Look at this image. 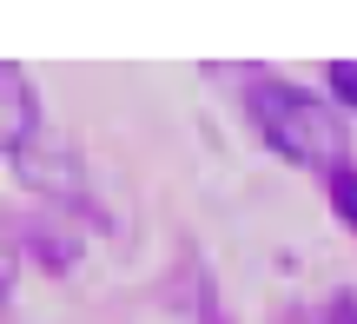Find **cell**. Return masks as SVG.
Returning <instances> with one entry per match:
<instances>
[{
	"mask_svg": "<svg viewBox=\"0 0 357 324\" xmlns=\"http://www.w3.org/2000/svg\"><path fill=\"white\" fill-rule=\"evenodd\" d=\"M245 113H252L258 139L284 159V166H305V172H337L351 153L344 139V119H337L331 100L291 86L278 73H252V93H245Z\"/></svg>",
	"mask_w": 357,
	"mask_h": 324,
	"instance_id": "1",
	"label": "cell"
},
{
	"mask_svg": "<svg viewBox=\"0 0 357 324\" xmlns=\"http://www.w3.org/2000/svg\"><path fill=\"white\" fill-rule=\"evenodd\" d=\"M324 199H331V212L357 232V166H351V159H344L337 172H324Z\"/></svg>",
	"mask_w": 357,
	"mask_h": 324,
	"instance_id": "4",
	"label": "cell"
},
{
	"mask_svg": "<svg viewBox=\"0 0 357 324\" xmlns=\"http://www.w3.org/2000/svg\"><path fill=\"white\" fill-rule=\"evenodd\" d=\"M13 252L33 259L40 272L66 278V272H79V225L66 219V212H53V206H33L20 225H13Z\"/></svg>",
	"mask_w": 357,
	"mask_h": 324,
	"instance_id": "2",
	"label": "cell"
},
{
	"mask_svg": "<svg viewBox=\"0 0 357 324\" xmlns=\"http://www.w3.org/2000/svg\"><path fill=\"white\" fill-rule=\"evenodd\" d=\"M13 272H20V252L13 238H0V298H13Z\"/></svg>",
	"mask_w": 357,
	"mask_h": 324,
	"instance_id": "6",
	"label": "cell"
},
{
	"mask_svg": "<svg viewBox=\"0 0 357 324\" xmlns=\"http://www.w3.org/2000/svg\"><path fill=\"white\" fill-rule=\"evenodd\" d=\"M40 132H47V113H40V93H33V79H26V66L0 60V159L13 166Z\"/></svg>",
	"mask_w": 357,
	"mask_h": 324,
	"instance_id": "3",
	"label": "cell"
},
{
	"mask_svg": "<svg viewBox=\"0 0 357 324\" xmlns=\"http://www.w3.org/2000/svg\"><path fill=\"white\" fill-rule=\"evenodd\" d=\"M324 93L357 113V60H331V66H324Z\"/></svg>",
	"mask_w": 357,
	"mask_h": 324,
	"instance_id": "5",
	"label": "cell"
}]
</instances>
